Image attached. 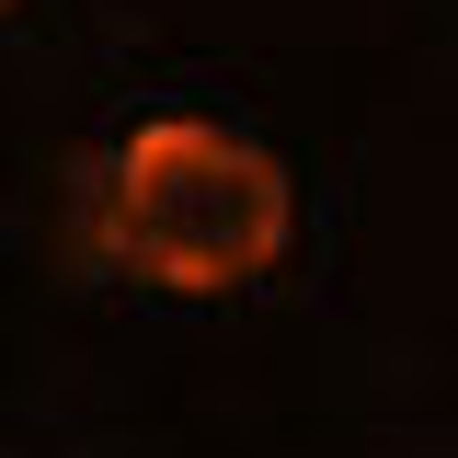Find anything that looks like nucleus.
Wrapping results in <instances>:
<instances>
[{
    "instance_id": "f257e3e1",
    "label": "nucleus",
    "mask_w": 458,
    "mask_h": 458,
    "mask_svg": "<svg viewBox=\"0 0 458 458\" xmlns=\"http://www.w3.org/2000/svg\"><path fill=\"white\" fill-rule=\"evenodd\" d=\"M286 161L264 138H229L207 114H161L114 149L104 241L126 276L172 286V298H229L286 252Z\"/></svg>"
},
{
    "instance_id": "f03ea898",
    "label": "nucleus",
    "mask_w": 458,
    "mask_h": 458,
    "mask_svg": "<svg viewBox=\"0 0 458 458\" xmlns=\"http://www.w3.org/2000/svg\"><path fill=\"white\" fill-rule=\"evenodd\" d=\"M0 12H12V0H0Z\"/></svg>"
}]
</instances>
